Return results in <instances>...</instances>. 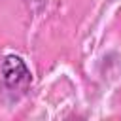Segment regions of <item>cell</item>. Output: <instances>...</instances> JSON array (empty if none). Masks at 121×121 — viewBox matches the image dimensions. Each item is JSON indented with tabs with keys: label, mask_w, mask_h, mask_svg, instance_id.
I'll use <instances>...</instances> for the list:
<instances>
[{
	"label": "cell",
	"mask_w": 121,
	"mask_h": 121,
	"mask_svg": "<svg viewBox=\"0 0 121 121\" xmlns=\"http://www.w3.org/2000/svg\"><path fill=\"white\" fill-rule=\"evenodd\" d=\"M0 76H2V83L11 91H26L32 81V74L26 62L19 55L4 57L0 64Z\"/></svg>",
	"instance_id": "1"
}]
</instances>
